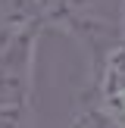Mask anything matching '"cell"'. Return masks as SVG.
Instances as JSON below:
<instances>
[{
	"mask_svg": "<svg viewBox=\"0 0 125 128\" xmlns=\"http://www.w3.org/2000/svg\"><path fill=\"white\" fill-rule=\"evenodd\" d=\"M34 3H38V6H41V10H44V16H47V12H50V10H53V6H56V3H60V0H34Z\"/></svg>",
	"mask_w": 125,
	"mask_h": 128,
	"instance_id": "obj_5",
	"label": "cell"
},
{
	"mask_svg": "<svg viewBox=\"0 0 125 128\" xmlns=\"http://www.w3.org/2000/svg\"><path fill=\"white\" fill-rule=\"evenodd\" d=\"M0 128H34V125H31V110L0 112Z\"/></svg>",
	"mask_w": 125,
	"mask_h": 128,
	"instance_id": "obj_4",
	"label": "cell"
},
{
	"mask_svg": "<svg viewBox=\"0 0 125 128\" xmlns=\"http://www.w3.org/2000/svg\"><path fill=\"white\" fill-rule=\"evenodd\" d=\"M94 103L125 128V41L103 50L94 66Z\"/></svg>",
	"mask_w": 125,
	"mask_h": 128,
	"instance_id": "obj_2",
	"label": "cell"
},
{
	"mask_svg": "<svg viewBox=\"0 0 125 128\" xmlns=\"http://www.w3.org/2000/svg\"><path fill=\"white\" fill-rule=\"evenodd\" d=\"M38 31H41V22L22 28L0 50V112L28 110V103H31Z\"/></svg>",
	"mask_w": 125,
	"mask_h": 128,
	"instance_id": "obj_1",
	"label": "cell"
},
{
	"mask_svg": "<svg viewBox=\"0 0 125 128\" xmlns=\"http://www.w3.org/2000/svg\"><path fill=\"white\" fill-rule=\"evenodd\" d=\"M69 128H122V125H116L97 103H94V97H88V100H81L78 106H72Z\"/></svg>",
	"mask_w": 125,
	"mask_h": 128,
	"instance_id": "obj_3",
	"label": "cell"
}]
</instances>
